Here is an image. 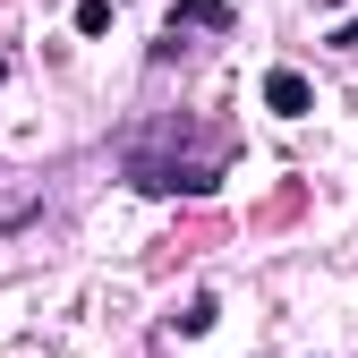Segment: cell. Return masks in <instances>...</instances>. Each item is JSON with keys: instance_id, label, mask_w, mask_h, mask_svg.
Returning <instances> with one entry per match:
<instances>
[{"instance_id": "cell-1", "label": "cell", "mask_w": 358, "mask_h": 358, "mask_svg": "<svg viewBox=\"0 0 358 358\" xmlns=\"http://www.w3.org/2000/svg\"><path fill=\"white\" fill-rule=\"evenodd\" d=\"M231 162H239V128L196 111H145L120 137V179L137 196H213Z\"/></svg>"}, {"instance_id": "cell-2", "label": "cell", "mask_w": 358, "mask_h": 358, "mask_svg": "<svg viewBox=\"0 0 358 358\" xmlns=\"http://www.w3.org/2000/svg\"><path fill=\"white\" fill-rule=\"evenodd\" d=\"M196 34H239V0H171V17H162V34H154V69H171V60H188L196 52Z\"/></svg>"}, {"instance_id": "cell-3", "label": "cell", "mask_w": 358, "mask_h": 358, "mask_svg": "<svg viewBox=\"0 0 358 358\" xmlns=\"http://www.w3.org/2000/svg\"><path fill=\"white\" fill-rule=\"evenodd\" d=\"M264 111L273 120H307L316 111V85H307L299 69H264Z\"/></svg>"}, {"instance_id": "cell-4", "label": "cell", "mask_w": 358, "mask_h": 358, "mask_svg": "<svg viewBox=\"0 0 358 358\" xmlns=\"http://www.w3.org/2000/svg\"><path fill=\"white\" fill-rule=\"evenodd\" d=\"M213 324H222V299H213V290H196V299L171 316V333H188V341H196V333H213Z\"/></svg>"}, {"instance_id": "cell-5", "label": "cell", "mask_w": 358, "mask_h": 358, "mask_svg": "<svg viewBox=\"0 0 358 358\" xmlns=\"http://www.w3.org/2000/svg\"><path fill=\"white\" fill-rule=\"evenodd\" d=\"M77 34H111V0H77Z\"/></svg>"}, {"instance_id": "cell-6", "label": "cell", "mask_w": 358, "mask_h": 358, "mask_svg": "<svg viewBox=\"0 0 358 358\" xmlns=\"http://www.w3.org/2000/svg\"><path fill=\"white\" fill-rule=\"evenodd\" d=\"M333 52H358V17H341V26H333Z\"/></svg>"}, {"instance_id": "cell-7", "label": "cell", "mask_w": 358, "mask_h": 358, "mask_svg": "<svg viewBox=\"0 0 358 358\" xmlns=\"http://www.w3.org/2000/svg\"><path fill=\"white\" fill-rule=\"evenodd\" d=\"M316 9H341V0H316Z\"/></svg>"}, {"instance_id": "cell-8", "label": "cell", "mask_w": 358, "mask_h": 358, "mask_svg": "<svg viewBox=\"0 0 358 358\" xmlns=\"http://www.w3.org/2000/svg\"><path fill=\"white\" fill-rule=\"evenodd\" d=\"M0 85H9V60H0Z\"/></svg>"}]
</instances>
